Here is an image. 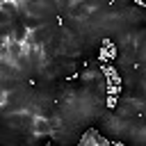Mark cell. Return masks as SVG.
Wrapping results in <instances>:
<instances>
[{
    "label": "cell",
    "mask_w": 146,
    "mask_h": 146,
    "mask_svg": "<svg viewBox=\"0 0 146 146\" xmlns=\"http://www.w3.org/2000/svg\"><path fill=\"white\" fill-rule=\"evenodd\" d=\"M52 121L46 119V116H34V123H32V132L34 135H50L52 132Z\"/></svg>",
    "instance_id": "obj_4"
},
{
    "label": "cell",
    "mask_w": 146,
    "mask_h": 146,
    "mask_svg": "<svg viewBox=\"0 0 146 146\" xmlns=\"http://www.w3.org/2000/svg\"><path fill=\"white\" fill-rule=\"evenodd\" d=\"M55 2H57V7H59V9H68L75 0H55Z\"/></svg>",
    "instance_id": "obj_7"
},
{
    "label": "cell",
    "mask_w": 146,
    "mask_h": 146,
    "mask_svg": "<svg viewBox=\"0 0 146 146\" xmlns=\"http://www.w3.org/2000/svg\"><path fill=\"white\" fill-rule=\"evenodd\" d=\"M68 14L73 18H89L91 11H89V2L87 0H75L71 7H68Z\"/></svg>",
    "instance_id": "obj_3"
},
{
    "label": "cell",
    "mask_w": 146,
    "mask_h": 146,
    "mask_svg": "<svg viewBox=\"0 0 146 146\" xmlns=\"http://www.w3.org/2000/svg\"><path fill=\"white\" fill-rule=\"evenodd\" d=\"M23 9H25L30 16H46V14H48L46 0H23Z\"/></svg>",
    "instance_id": "obj_2"
},
{
    "label": "cell",
    "mask_w": 146,
    "mask_h": 146,
    "mask_svg": "<svg viewBox=\"0 0 146 146\" xmlns=\"http://www.w3.org/2000/svg\"><path fill=\"white\" fill-rule=\"evenodd\" d=\"M48 39H50V27H48V25H41V27H34V30L27 32L25 43H27V46H46Z\"/></svg>",
    "instance_id": "obj_1"
},
{
    "label": "cell",
    "mask_w": 146,
    "mask_h": 146,
    "mask_svg": "<svg viewBox=\"0 0 146 146\" xmlns=\"http://www.w3.org/2000/svg\"><path fill=\"white\" fill-rule=\"evenodd\" d=\"M14 89H18V78H2V91H7V94H11Z\"/></svg>",
    "instance_id": "obj_6"
},
{
    "label": "cell",
    "mask_w": 146,
    "mask_h": 146,
    "mask_svg": "<svg viewBox=\"0 0 146 146\" xmlns=\"http://www.w3.org/2000/svg\"><path fill=\"white\" fill-rule=\"evenodd\" d=\"M135 59H146V32L135 39Z\"/></svg>",
    "instance_id": "obj_5"
}]
</instances>
